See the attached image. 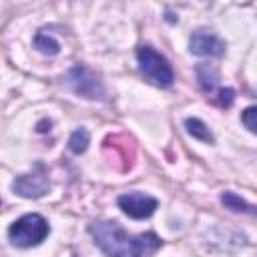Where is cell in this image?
Segmentation results:
<instances>
[{
    "mask_svg": "<svg viewBox=\"0 0 257 257\" xmlns=\"http://www.w3.org/2000/svg\"><path fill=\"white\" fill-rule=\"evenodd\" d=\"M48 231L50 227L42 215L28 213L10 225L8 237L16 247H34L46 239Z\"/></svg>",
    "mask_w": 257,
    "mask_h": 257,
    "instance_id": "obj_2",
    "label": "cell"
},
{
    "mask_svg": "<svg viewBox=\"0 0 257 257\" xmlns=\"http://www.w3.org/2000/svg\"><path fill=\"white\" fill-rule=\"evenodd\" d=\"M189 48L193 54L197 56H223L225 54V42L215 36L213 32L207 30H197L191 40H189Z\"/></svg>",
    "mask_w": 257,
    "mask_h": 257,
    "instance_id": "obj_7",
    "label": "cell"
},
{
    "mask_svg": "<svg viewBox=\"0 0 257 257\" xmlns=\"http://www.w3.org/2000/svg\"><path fill=\"white\" fill-rule=\"evenodd\" d=\"M88 131H84V128H76L72 135H70V139H68V149L72 151V153H76V155H80V153H84L86 151V147H88Z\"/></svg>",
    "mask_w": 257,
    "mask_h": 257,
    "instance_id": "obj_13",
    "label": "cell"
},
{
    "mask_svg": "<svg viewBox=\"0 0 257 257\" xmlns=\"http://www.w3.org/2000/svg\"><path fill=\"white\" fill-rule=\"evenodd\" d=\"M157 199L145 193H124L118 197V207L122 209V213H126L133 219H147L155 213L157 209Z\"/></svg>",
    "mask_w": 257,
    "mask_h": 257,
    "instance_id": "obj_6",
    "label": "cell"
},
{
    "mask_svg": "<svg viewBox=\"0 0 257 257\" xmlns=\"http://www.w3.org/2000/svg\"><path fill=\"white\" fill-rule=\"evenodd\" d=\"M233 98H235V90H233V88H225V90H219L217 102H219L221 106H231Z\"/></svg>",
    "mask_w": 257,
    "mask_h": 257,
    "instance_id": "obj_15",
    "label": "cell"
},
{
    "mask_svg": "<svg viewBox=\"0 0 257 257\" xmlns=\"http://www.w3.org/2000/svg\"><path fill=\"white\" fill-rule=\"evenodd\" d=\"M185 126H187V133L191 137H195V139H199L203 143H213V135H211V131L207 128V124L203 120H199V118H187L185 120Z\"/></svg>",
    "mask_w": 257,
    "mask_h": 257,
    "instance_id": "obj_10",
    "label": "cell"
},
{
    "mask_svg": "<svg viewBox=\"0 0 257 257\" xmlns=\"http://www.w3.org/2000/svg\"><path fill=\"white\" fill-rule=\"evenodd\" d=\"M197 78H199L201 88H203L207 94H213V92H215L219 76H217V70H215L211 64H201V66L197 68Z\"/></svg>",
    "mask_w": 257,
    "mask_h": 257,
    "instance_id": "obj_9",
    "label": "cell"
},
{
    "mask_svg": "<svg viewBox=\"0 0 257 257\" xmlns=\"http://www.w3.org/2000/svg\"><path fill=\"white\" fill-rule=\"evenodd\" d=\"M88 231L108 257H147L161 247V239L155 233L128 235L112 221H94L88 225Z\"/></svg>",
    "mask_w": 257,
    "mask_h": 257,
    "instance_id": "obj_1",
    "label": "cell"
},
{
    "mask_svg": "<svg viewBox=\"0 0 257 257\" xmlns=\"http://www.w3.org/2000/svg\"><path fill=\"white\" fill-rule=\"evenodd\" d=\"M34 46H36L42 54H58V50H60L58 42H56L50 34H46L44 30L36 34V38H34Z\"/></svg>",
    "mask_w": 257,
    "mask_h": 257,
    "instance_id": "obj_12",
    "label": "cell"
},
{
    "mask_svg": "<svg viewBox=\"0 0 257 257\" xmlns=\"http://www.w3.org/2000/svg\"><path fill=\"white\" fill-rule=\"evenodd\" d=\"M221 201H223V205L229 207L231 211H243V213H253V215H257V207L247 205V203H245L241 197H237L235 193H223V195H221Z\"/></svg>",
    "mask_w": 257,
    "mask_h": 257,
    "instance_id": "obj_11",
    "label": "cell"
},
{
    "mask_svg": "<svg viewBox=\"0 0 257 257\" xmlns=\"http://www.w3.org/2000/svg\"><path fill=\"white\" fill-rule=\"evenodd\" d=\"M12 189H14L20 197H26V199H38V197H42L44 193H48V189H50V181H48V175H46L44 167L38 163V165L34 167L32 173L20 175V177L14 181Z\"/></svg>",
    "mask_w": 257,
    "mask_h": 257,
    "instance_id": "obj_5",
    "label": "cell"
},
{
    "mask_svg": "<svg viewBox=\"0 0 257 257\" xmlns=\"http://www.w3.org/2000/svg\"><path fill=\"white\" fill-rule=\"evenodd\" d=\"M104 147H112V161L114 163L122 161V169H131L133 167V157L135 155L128 153V149L133 151V145H131L128 139L124 141V145H118V137H108L104 141Z\"/></svg>",
    "mask_w": 257,
    "mask_h": 257,
    "instance_id": "obj_8",
    "label": "cell"
},
{
    "mask_svg": "<svg viewBox=\"0 0 257 257\" xmlns=\"http://www.w3.org/2000/svg\"><path fill=\"white\" fill-rule=\"evenodd\" d=\"M137 60H139V68L141 72L157 86H171L173 80H175V74H173V68L169 64V60L159 54L155 48L151 46H141L137 50Z\"/></svg>",
    "mask_w": 257,
    "mask_h": 257,
    "instance_id": "obj_3",
    "label": "cell"
},
{
    "mask_svg": "<svg viewBox=\"0 0 257 257\" xmlns=\"http://www.w3.org/2000/svg\"><path fill=\"white\" fill-rule=\"evenodd\" d=\"M241 120H243V124H245L251 133L257 135V106H249V108H245L243 114H241Z\"/></svg>",
    "mask_w": 257,
    "mask_h": 257,
    "instance_id": "obj_14",
    "label": "cell"
},
{
    "mask_svg": "<svg viewBox=\"0 0 257 257\" xmlns=\"http://www.w3.org/2000/svg\"><path fill=\"white\" fill-rule=\"evenodd\" d=\"M66 84L70 86L72 92H76V94H80L84 98H92V100L104 98V86H102V82L98 80L96 74H92L82 64H76V66H72L68 70Z\"/></svg>",
    "mask_w": 257,
    "mask_h": 257,
    "instance_id": "obj_4",
    "label": "cell"
}]
</instances>
